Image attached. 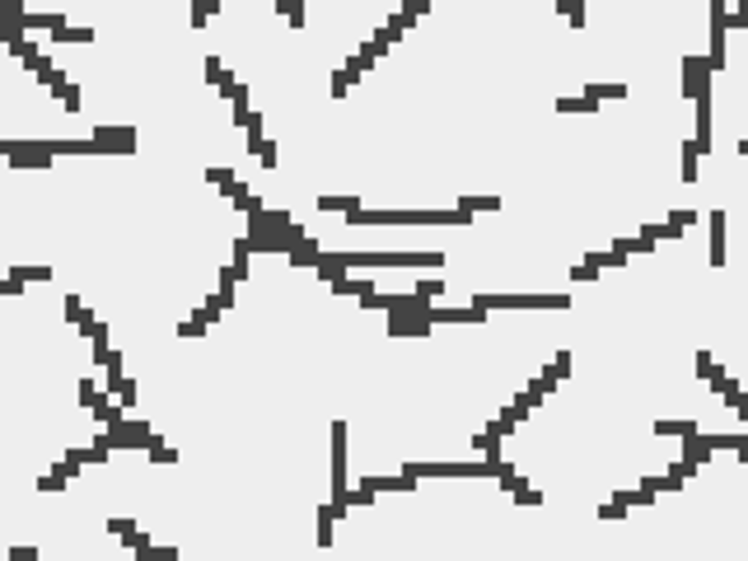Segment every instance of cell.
Segmentation results:
<instances>
[{"label":"cell","instance_id":"obj_1","mask_svg":"<svg viewBox=\"0 0 748 561\" xmlns=\"http://www.w3.org/2000/svg\"><path fill=\"white\" fill-rule=\"evenodd\" d=\"M52 43H94L89 29H75V24H61V29L52 33Z\"/></svg>","mask_w":748,"mask_h":561},{"label":"cell","instance_id":"obj_2","mask_svg":"<svg viewBox=\"0 0 748 561\" xmlns=\"http://www.w3.org/2000/svg\"><path fill=\"white\" fill-rule=\"evenodd\" d=\"M10 276L24 280V285L29 280H52V267H10Z\"/></svg>","mask_w":748,"mask_h":561},{"label":"cell","instance_id":"obj_3","mask_svg":"<svg viewBox=\"0 0 748 561\" xmlns=\"http://www.w3.org/2000/svg\"><path fill=\"white\" fill-rule=\"evenodd\" d=\"M98 403H108V393L98 384H80V407H98Z\"/></svg>","mask_w":748,"mask_h":561}]
</instances>
